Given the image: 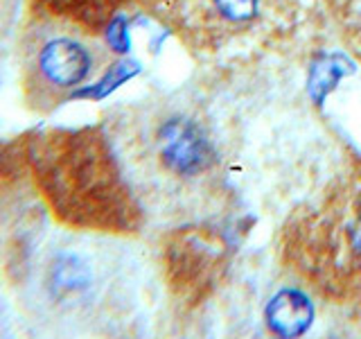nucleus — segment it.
Instances as JSON below:
<instances>
[{"label":"nucleus","instance_id":"4","mask_svg":"<svg viewBox=\"0 0 361 339\" xmlns=\"http://www.w3.org/2000/svg\"><path fill=\"white\" fill-rule=\"evenodd\" d=\"M97 48L77 34H54L41 43L37 52V71L41 79L56 90H68V95L95 82L102 75H97Z\"/></svg>","mask_w":361,"mask_h":339},{"label":"nucleus","instance_id":"2","mask_svg":"<svg viewBox=\"0 0 361 339\" xmlns=\"http://www.w3.org/2000/svg\"><path fill=\"white\" fill-rule=\"evenodd\" d=\"M280 251L323 305L361 323V165L341 170L291 210Z\"/></svg>","mask_w":361,"mask_h":339},{"label":"nucleus","instance_id":"1","mask_svg":"<svg viewBox=\"0 0 361 339\" xmlns=\"http://www.w3.org/2000/svg\"><path fill=\"white\" fill-rule=\"evenodd\" d=\"M138 163L147 167V199L169 218L203 224L228 213L235 143L228 122L208 100H169L138 136Z\"/></svg>","mask_w":361,"mask_h":339},{"label":"nucleus","instance_id":"5","mask_svg":"<svg viewBox=\"0 0 361 339\" xmlns=\"http://www.w3.org/2000/svg\"><path fill=\"white\" fill-rule=\"evenodd\" d=\"M93 285V267L75 251L56 254L50 265V290L54 297H77Z\"/></svg>","mask_w":361,"mask_h":339},{"label":"nucleus","instance_id":"6","mask_svg":"<svg viewBox=\"0 0 361 339\" xmlns=\"http://www.w3.org/2000/svg\"><path fill=\"white\" fill-rule=\"evenodd\" d=\"M135 73V64L129 61H111L109 68L102 73L95 82H90L82 88L73 90L66 100L68 102H77V100H104L109 97L113 90H116L120 84H124L127 79Z\"/></svg>","mask_w":361,"mask_h":339},{"label":"nucleus","instance_id":"7","mask_svg":"<svg viewBox=\"0 0 361 339\" xmlns=\"http://www.w3.org/2000/svg\"><path fill=\"white\" fill-rule=\"evenodd\" d=\"M338 23L345 45L361 61V0H343L338 9Z\"/></svg>","mask_w":361,"mask_h":339},{"label":"nucleus","instance_id":"3","mask_svg":"<svg viewBox=\"0 0 361 339\" xmlns=\"http://www.w3.org/2000/svg\"><path fill=\"white\" fill-rule=\"evenodd\" d=\"M163 23L201 61L259 59L305 25L316 0H156Z\"/></svg>","mask_w":361,"mask_h":339}]
</instances>
